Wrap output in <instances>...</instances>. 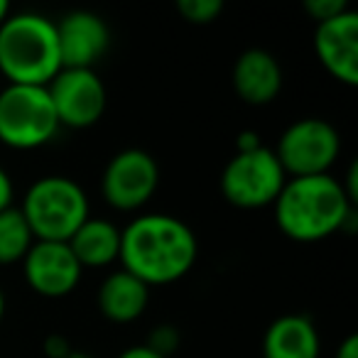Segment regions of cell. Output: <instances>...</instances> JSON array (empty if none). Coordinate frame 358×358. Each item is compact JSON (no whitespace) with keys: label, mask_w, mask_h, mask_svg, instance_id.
<instances>
[{"label":"cell","mask_w":358,"mask_h":358,"mask_svg":"<svg viewBox=\"0 0 358 358\" xmlns=\"http://www.w3.org/2000/svg\"><path fill=\"white\" fill-rule=\"evenodd\" d=\"M179 343H182V334H179L177 327H172V324H157V327L150 331V338L145 346H148L150 351L159 353L162 358H169L179 348Z\"/></svg>","instance_id":"19"},{"label":"cell","mask_w":358,"mask_h":358,"mask_svg":"<svg viewBox=\"0 0 358 358\" xmlns=\"http://www.w3.org/2000/svg\"><path fill=\"white\" fill-rule=\"evenodd\" d=\"M287 174L270 148L236 152L221 172V194L236 209L273 206L282 192Z\"/></svg>","instance_id":"6"},{"label":"cell","mask_w":358,"mask_h":358,"mask_svg":"<svg viewBox=\"0 0 358 358\" xmlns=\"http://www.w3.org/2000/svg\"><path fill=\"white\" fill-rule=\"evenodd\" d=\"M118 358H162L159 353H155V351H150L145 343H140V346H130V348H125L123 353H120Z\"/></svg>","instance_id":"26"},{"label":"cell","mask_w":358,"mask_h":358,"mask_svg":"<svg viewBox=\"0 0 358 358\" xmlns=\"http://www.w3.org/2000/svg\"><path fill=\"white\" fill-rule=\"evenodd\" d=\"M6 307H8V302H6V292H3V287H0V322L6 319Z\"/></svg>","instance_id":"28"},{"label":"cell","mask_w":358,"mask_h":358,"mask_svg":"<svg viewBox=\"0 0 358 358\" xmlns=\"http://www.w3.org/2000/svg\"><path fill=\"white\" fill-rule=\"evenodd\" d=\"M99 312L113 324H133L150 304V287L123 268L110 273L96 292Z\"/></svg>","instance_id":"14"},{"label":"cell","mask_w":358,"mask_h":358,"mask_svg":"<svg viewBox=\"0 0 358 358\" xmlns=\"http://www.w3.org/2000/svg\"><path fill=\"white\" fill-rule=\"evenodd\" d=\"M314 55L338 84H358V15L351 8L319 22L314 30Z\"/></svg>","instance_id":"12"},{"label":"cell","mask_w":358,"mask_h":358,"mask_svg":"<svg viewBox=\"0 0 358 358\" xmlns=\"http://www.w3.org/2000/svg\"><path fill=\"white\" fill-rule=\"evenodd\" d=\"M322 341L307 314H285L263 336V358H319Z\"/></svg>","instance_id":"15"},{"label":"cell","mask_w":358,"mask_h":358,"mask_svg":"<svg viewBox=\"0 0 358 358\" xmlns=\"http://www.w3.org/2000/svg\"><path fill=\"white\" fill-rule=\"evenodd\" d=\"M348 10L346 0H304V13L312 17L314 22H327L331 17L341 15Z\"/></svg>","instance_id":"20"},{"label":"cell","mask_w":358,"mask_h":358,"mask_svg":"<svg viewBox=\"0 0 358 358\" xmlns=\"http://www.w3.org/2000/svg\"><path fill=\"white\" fill-rule=\"evenodd\" d=\"M10 3H6V0H0V25H3V22L8 20V17H10Z\"/></svg>","instance_id":"27"},{"label":"cell","mask_w":358,"mask_h":358,"mask_svg":"<svg viewBox=\"0 0 358 358\" xmlns=\"http://www.w3.org/2000/svg\"><path fill=\"white\" fill-rule=\"evenodd\" d=\"M47 94L55 106L59 128H91L103 118L108 106V91L96 69H62L47 84Z\"/></svg>","instance_id":"9"},{"label":"cell","mask_w":358,"mask_h":358,"mask_svg":"<svg viewBox=\"0 0 358 358\" xmlns=\"http://www.w3.org/2000/svg\"><path fill=\"white\" fill-rule=\"evenodd\" d=\"M199 258L194 231L172 214L135 216L120 231L123 270L148 287L172 285L189 275Z\"/></svg>","instance_id":"1"},{"label":"cell","mask_w":358,"mask_h":358,"mask_svg":"<svg viewBox=\"0 0 358 358\" xmlns=\"http://www.w3.org/2000/svg\"><path fill=\"white\" fill-rule=\"evenodd\" d=\"M231 84L243 103L248 106H268L280 96L285 84L282 66L278 57L268 50H245L238 55L231 69Z\"/></svg>","instance_id":"13"},{"label":"cell","mask_w":358,"mask_h":358,"mask_svg":"<svg viewBox=\"0 0 358 358\" xmlns=\"http://www.w3.org/2000/svg\"><path fill=\"white\" fill-rule=\"evenodd\" d=\"M13 199H15V185H13L10 172L0 164V211L10 209Z\"/></svg>","instance_id":"22"},{"label":"cell","mask_w":358,"mask_h":358,"mask_svg":"<svg viewBox=\"0 0 358 358\" xmlns=\"http://www.w3.org/2000/svg\"><path fill=\"white\" fill-rule=\"evenodd\" d=\"M66 243L84 270L108 268L120 258V229L113 221L89 216Z\"/></svg>","instance_id":"16"},{"label":"cell","mask_w":358,"mask_h":358,"mask_svg":"<svg viewBox=\"0 0 358 358\" xmlns=\"http://www.w3.org/2000/svg\"><path fill=\"white\" fill-rule=\"evenodd\" d=\"M273 152L287 179L329 174L341 152V135L329 120L302 118L282 130Z\"/></svg>","instance_id":"7"},{"label":"cell","mask_w":358,"mask_h":358,"mask_svg":"<svg viewBox=\"0 0 358 358\" xmlns=\"http://www.w3.org/2000/svg\"><path fill=\"white\" fill-rule=\"evenodd\" d=\"M334 358H358V336L356 334H348L341 341V346L336 348V356Z\"/></svg>","instance_id":"25"},{"label":"cell","mask_w":358,"mask_h":358,"mask_svg":"<svg viewBox=\"0 0 358 358\" xmlns=\"http://www.w3.org/2000/svg\"><path fill=\"white\" fill-rule=\"evenodd\" d=\"M42 348H45L47 358H66L71 351H74L69 338L62 336V334H50V336L45 338V343H42Z\"/></svg>","instance_id":"21"},{"label":"cell","mask_w":358,"mask_h":358,"mask_svg":"<svg viewBox=\"0 0 358 358\" xmlns=\"http://www.w3.org/2000/svg\"><path fill=\"white\" fill-rule=\"evenodd\" d=\"M59 130L47 86L8 84L0 89V143L10 150H40Z\"/></svg>","instance_id":"5"},{"label":"cell","mask_w":358,"mask_h":358,"mask_svg":"<svg viewBox=\"0 0 358 358\" xmlns=\"http://www.w3.org/2000/svg\"><path fill=\"white\" fill-rule=\"evenodd\" d=\"M273 206L278 229L297 243L327 241L353 219V204L331 174L287 179Z\"/></svg>","instance_id":"2"},{"label":"cell","mask_w":358,"mask_h":358,"mask_svg":"<svg viewBox=\"0 0 358 358\" xmlns=\"http://www.w3.org/2000/svg\"><path fill=\"white\" fill-rule=\"evenodd\" d=\"M341 187H343V192H346L348 201L356 204V199H358V164L356 162H351V167H348L346 179L341 182Z\"/></svg>","instance_id":"24"},{"label":"cell","mask_w":358,"mask_h":358,"mask_svg":"<svg viewBox=\"0 0 358 358\" xmlns=\"http://www.w3.org/2000/svg\"><path fill=\"white\" fill-rule=\"evenodd\" d=\"M66 358H94V356H91V353H84V351H71Z\"/></svg>","instance_id":"29"},{"label":"cell","mask_w":358,"mask_h":358,"mask_svg":"<svg viewBox=\"0 0 358 358\" xmlns=\"http://www.w3.org/2000/svg\"><path fill=\"white\" fill-rule=\"evenodd\" d=\"M62 71L57 25L40 13H10L0 25V76L17 86H47Z\"/></svg>","instance_id":"3"},{"label":"cell","mask_w":358,"mask_h":358,"mask_svg":"<svg viewBox=\"0 0 358 358\" xmlns=\"http://www.w3.org/2000/svg\"><path fill=\"white\" fill-rule=\"evenodd\" d=\"M258 148H263V143H260V135L255 130H241L236 135V152H253Z\"/></svg>","instance_id":"23"},{"label":"cell","mask_w":358,"mask_h":358,"mask_svg":"<svg viewBox=\"0 0 358 358\" xmlns=\"http://www.w3.org/2000/svg\"><path fill=\"white\" fill-rule=\"evenodd\" d=\"M177 13L192 25H211L224 13L221 0H177Z\"/></svg>","instance_id":"18"},{"label":"cell","mask_w":358,"mask_h":358,"mask_svg":"<svg viewBox=\"0 0 358 358\" xmlns=\"http://www.w3.org/2000/svg\"><path fill=\"white\" fill-rule=\"evenodd\" d=\"M35 241L66 243L91 216L84 187L64 174H47L32 182L20 206Z\"/></svg>","instance_id":"4"},{"label":"cell","mask_w":358,"mask_h":358,"mask_svg":"<svg viewBox=\"0 0 358 358\" xmlns=\"http://www.w3.org/2000/svg\"><path fill=\"white\" fill-rule=\"evenodd\" d=\"M22 275L32 292H37L40 297L62 299L79 287L84 268L74 258L69 243L35 241L22 258Z\"/></svg>","instance_id":"10"},{"label":"cell","mask_w":358,"mask_h":358,"mask_svg":"<svg viewBox=\"0 0 358 358\" xmlns=\"http://www.w3.org/2000/svg\"><path fill=\"white\" fill-rule=\"evenodd\" d=\"M32 243H35V236L22 211L17 206L0 211V265L22 263Z\"/></svg>","instance_id":"17"},{"label":"cell","mask_w":358,"mask_h":358,"mask_svg":"<svg viewBox=\"0 0 358 358\" xmlns=\"http://www.w3.org/2000/svg\"><path fill=\"white\" fill-rule=\"evenodd\" d=\"M159 187L157 159L140 148L115 152L101 174V194L115 211H140Z\"/></svg>","instance_id":"8"},{"label":"cell","mask_w":358,"mask_h":358,"mask_svg":"<svg viewBox=\"0 0 358 358\" xmlns=\"http://www.w3.org/2000/svg\"><path fill=\"white\" fill-rule=\"evenodd\" d=\"M57 25L62 69H94L110 47L108 22L91 10L66 13Z\"/></svg>","instance_id":"11"}]
</instances>
